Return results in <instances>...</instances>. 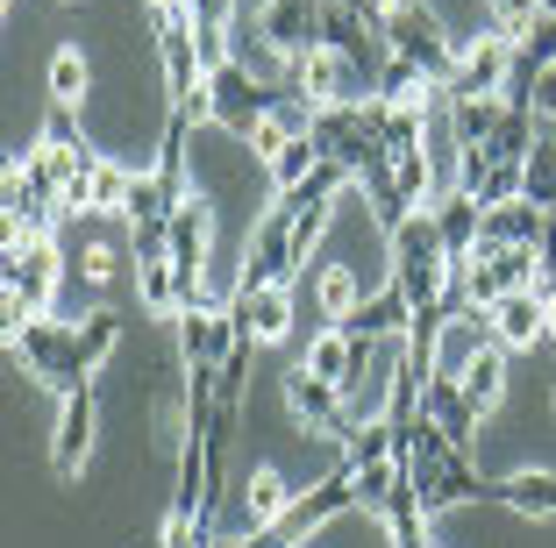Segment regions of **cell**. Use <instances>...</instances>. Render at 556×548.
Wrapping results in <instances>:
<instances>
[{
	"label": "cell",
	"mask_w": 556,
	"mask_h": 548,
	"mask_svg": "<svg viewBox=\"0 0 556 548\" xmlns=\"http://www.w3.org/2000/svg\"><path fill=\"white\" fill-rule=\"evenodd\" d=\"M393 285L407 292L414 307H435L442 292H450V250H442V228L428 207L393 235Z\"/></svg>",
	"instance_id": "cell-3"
},
{
	"label": "cell",
	"mask_w": 556,
	"mask_h": 548,
	"mask_svg": "<svg viewBox=\"0 0 556 548\" xmlns=\"http://www.w3.org/2000/svg\"><path fill=\"white\" fill-rule=\"evenodd\" d=\"M535 292H542V307H549V342H556V278H535Z\"/></svg>",
	"instance_id": "cell-28"
},
{
	"label": "cell",
	"mask_w": 556,
	"mask_h": 548,
	"mask_svg": "<svg viewBox=\"0 0 556 548\" xmlns=\"http://www.w3.org/2000/svg\"><path fill=\"white\" fill-rule=\"evenodd\" d=\"M93 420H100L93 385L58 399V435H50V470H58V477H79V463L93 456Z\"/></svg>",
	"instance_id": "cell-10"
},
{
	"label": "cell",
	"mask_w": 556,
	"mask_h": 548,
	"mask_svg": "<svg viewBox=\"0 0 556 548\" xmlns=\"http://www.w3.org/2000/svg\"><path fill=\"white\" fill-rule=\"evenodd\" d=\"M286 413H293L307 435H328L336 449H343L350 428H357V420H350V406H343V385H321V378H307L300 364L286 371Z\"/></svg>",
	"instance_id": "cell-8"
},
{
	"label": "cell",
	"mask_w": 556,
	"mask_h": 548,
	"mask_svg": "<svg viewBox=\"0 0 556 548\" xmlns=\"http://www.w3.org/2000/svg\"><path fill=\"white\" fill-rule=\"evenodd\" d=\"M236 328H243L250 342H286L293 335V285H257V292H236Z\"/></svg>",
	"instance_id": "cell-12"
},
{
	"label": "cell",
	"mask_w": 556,
	"mask_h": 548,
	"mask_svg": "<svg viewBox=\"0 0 556 548\" xmlns=\"http://www.w3.org/2000/svg\"><path fill=\"white\" fill-rule=\"evenodd\" d=\"M535 257H542V278H556V214H549V228H542V242H535Z\"/></svg>",
	"instance_id": "cell-27"
},
{
	"label": "cell",
	"mask_w": 556,
	"mask_h": 548,
	"mask_svg": "<svg viewBox=\"0 0 556 548\" xmlns=\"http://www.w3.org/2000/svg\"><path fill=\"white\" fill-rule=\"evenodd\" d=\"M407 328H414V300L386 278L378 292H364V307L343 321V335H357V342H400Z\"/></svg>",
	"instance_id": "cell-13"
},
{
	"label": "cell",
	"mask_w": 556,
	"mask_h": 548,
	"mask_svg": "<svg viewBox=\"0 0 556 548\" xmlns=\"http://www.w3.org/2000/svg\"><path fill=\"white\" fill-rule=\"evenodd\" d=\"M115 349H122V314H115V307H93V314L79 321V356L100 371V364H108Z\"/></svg>",
	"instance_id": "cell-25"
},
{
	"label": "cell",
	"mask_w": 556,
	"mask_h": 548,
	"mask_svg": "<svg viewBox=\"0 0 556 548\" xmlns=\"http://www.w3.org/2000/svg\"><path fill=\"white\" fill-rule=\"evenodd\" d=\"M58 278H65L58 235H50V242H0V285H8V335H15L22 321H50Z\"/></svg>",
	"instance_id": "cell-2"
},
{
	"label": "cell",
	"mask_w": 556,
	"mask_h": 548,
	"mask_svg": "<svg viewBox=\"0 0 556 548\" xmlns=\"http://www.w3.org/2000/svg\"><path fill=\"white\" fill-rule=\"evenodd\" d=\"M129 186H136V171H129V164L100 157V164H93V214L122 221V207H129Z\"/></svg>",
	"instance_id": "cell-26"
},
{
	"label": "cell",
	"mask_w": 556,
	"mask_h": 548,
	"mask_svg": "<svg viewBox=\"0 0 556 548\" xmlns=\"http://www.w3.org/2000/svg\"><path fill=\"white\" fill-rule=\"evenodd\" d=\"M214 548H264V541H257V534H222Z\"/></svg>",
	"instance_id": "cell-29"
},
{
	"label": "cell",
	"mask_w": 556,
	"mask_h": 548,
	"mask_svg": "<svg viewBox=\"0 0 556 548\" xmlns=\"http://www.w3.org/2000/svg\"><path fill=\"white\" fill-rule=\"evenodd\" d=\"M271 100L278 93H271V86H257L243 65H236V58L207 72V122L222 136H236V143H250V136H257V122L271 114Z\"/></svg>",
	"instance_id": "cell-4"
},
{
	"label": "cell",
	"mask_w": 556,
	"mask_h": 548,
	"mask_svg": "<svg viewBox=\"0 0 556 548\" xmlns=\"http://www.w3.org/2000/svg\"><path fill=\"white\" fill-rule=\"evenodd\" d=\"M136 307H143L150 321H164V314H179V307H186V292H179V271H172V257L136 264Z\"/></svg>",
	"instance_id": "cell-19"
},
{
	"label": "cell",
	"mask_w": 556,
	"mask_h": 548,
	"mask_svg": "<svg viewBox=\"0 0 556 548\" xmlns=\"http://www.w3.org/2000/svg\"><path fill=\"white\" fill-rule=\"evenodd\" d=\"M350 356H357V335H343V328H321V335L307 342V356H300V371L321 378V385H343V378H350Z\"/></svg>",
	"instance_id": "cell-21"
},
{
	"label": "cell",
	"mask_w": 556,
	"mask_h": 548,
	"mask_svg": "<svg viewBox=\"0 0 556 548\" xmlns=\"http://www.w3.org/2000/svg\"><path fill=\"white\" fill-rule=\"evenodd\" d=\"M314 300H321V321H336V328H343L350 314L364 307L357 271H350V264H321V285H314Z\"/></svg>",
	"instance_id": "cell-23"
},
{
	"label": "cell",
	"mask_w": 556,
	"mask_h": 548,
	"mask_svg": "<svg viewBox=\"0 0 556 548\" xmlns=\"http://www.w3.org/2000/svg\"><path fill=\"white\" fill-rule=\"evenodd\" d=\"M442 107H450V122H457L464 150H485L492 136H500V122H507V100H450L442 93Z\"/></svg>",
	"instance_id": "cell-20"
},
{
	"label": "cell",
	"mask_w": 556,
	"mask_h": 548,
	"mask_svg": "<svg viewBox=\"0 0 556 548\" xmlns=\"http://www.w3.org/2000/svg\"><path fill=\"white\" fill-rule=\"evenodd\" d=\"M164 235H172V271H179V292L186 307H200V292H207V242H214V207L207 200H186L172 221H164ZM179 307V314H186Z\"/></svg>",
	"instance_id": "cell-6"
},
{
	"label": "cell",
	"mask_w": 556,
	"mask_h": 548,
	"mask_svg": "<svg viewBox=\"0 0 556 548\" xmlns=\"http://www.w3.org/2000/svg\"><path fill=\"white\" fill-rule=\"evenodd\" d=\"M8 356H15L36 385L58 392V399H65V392H79V385H93V364L79 356V328L58 321V314H50V321H22L15 335H8Z\"/></svg>",
	"instance_id": "cell-1"
},
{
	"label": "cell",
	"mask_w": 556,
	"mask_h": 548,
	"mask_svg": "<svg viewBox=\"0 0 556 548\" xmlns=\"http://www.w3.org/2000/svg\"><path fill=\"white\" fill-rule=\"evenodd\" d=\"M336 8H364V0H336Z\"/></svg>",
	"instance_id": "cell-30"
},
{
	"label": "cell",
	"mask_w": 556,
	"mask_h": 548,
	"mask_svg": "<svg viewBox=\"0 0 556 548\" xmlns=\"http://www.w3.org/2000/svg\"><path fill=\"white\" fill-rule=\"evenodd\" d=\"M507 79H514V36L507 29H478L464 43V65L450 79V100H507Z\"/></svg>",
	"instance_id": "cell-7"
},
{
	"label": "cell",
	"mask_w": 556,
	"mask_h": 548,
	"mask_svg": "<svg viewBox=\"0 0 556 548\" xmlns=\"http://www.w3.org/2000/svg\"><path fill=\"white\" fill-rule=\"evenodd\" d=\"M457 385H464V399L478 406V420H485L492 406H500V392H507V349H500V342H492V349L478 356V364H471V371L457 378Z\"/></svg>",
	"instance_id": "cell-22"
},
{
	"label": "cell",
	"mask_w": 556,
	"mask_h": 548,
	"mask_svg": "<svg viewBox=\"0 0 556 548\" xmlns=\"http://www.w3.org/2000/svg\"><path fill=\"white\" fill-rule=\"evenodd\" d=\"M542 228H549V214H542V207L507 200V207H485V221H478V250H535Z\"/></svg>",
	"instance_id": "cell-15"
},
{
	"label": "cell",
	"mask_w": 556,
	"mask_h": 548,
	"mask_svg": "<svg viewBox=\"0 0 556 548\" xmlns=\"http://www.w3.org/2000/svg\"><path fill=\"white\" fill-rule=\"evenodd\" d=\"M421 420H435L457 449H471V435H478V406L464 399L457 378H428V385H421Z\"/></svg>",
	"instance_id": "cell-16"
},
{
	"label": "cell",
	"mask_w": 556,
	"mask_h": 548,
	"mask_svg": "<svg viewBox=\"0 0 556 548\" xmlns=\"http://www.w3.org/2000/svg\"><path fill=\"white\" fill-rule=\"evenodd\" d=\"M500 506H514L521 520H556V470H514V477H500Z\"/></svg>",
	"instance_id": "cell-18"
},
{
	"label": "cell",
	"mask_w": 556,
	"mask_h": 548,
	"mask_svg": "<svg viewBox=\"0 0 556 548\" xmlns=\"http://www.w3.org/2000/svg\"><path fill=\"white\" fill-rule=\"evenodd\" d=\"M236 342H243V328H236L229 307H186L179 314V356L193 371H222L236 356Z\"/></svg>",
	"instance_id": "cell-9"
},
{
	"label": "cell",
	"mask_w": 556,
	"mask_h": 548,
	"mask_svg": "<svg viewBox=\"0 0 556 548\" xmlns=\"http://www.w3.org/2000/svg\"><path fill=\"white\" fill-rule=\"evenodd\" d=\"M435 228H442V250H450V264H471V250H478V221H485V207H478V193H442L435 207Z\"/></svg>",
	"instance_id": "cell-17"
},
{
	"label": "cell",
	"mask_w": 556,
	"mask_h": 548,
	"mask_svg": "<svg viewBox=\"0 0 556 548\" xmlns=\"http://www.w3.org/2000/svg\"><path fill=\"white\" fill-rule=\"evenodd\" d=\"M293 499H300V492L278 477V470H250L243 492H236V506H229V534H271Z\"/></svg>",
	"instance_id": "cell-11"
},
{
	"label": "cell",
	"mask_w": 556,
	"mask_h": 548,
	"mask_svg": "<svg viewBox=\"0 0 556 548\" xmlns=\"http://www.w3.org/2000/svg\"><path fill=\"white\" fill-rule=\"evenodd\" d=\"M492 335H500V349H535V342H549V307H542V292H507L500 307H492Z\"/></svg>",
	"instance_id": "cell-14"
},
{
	"label": "cell",
	"mask_w": 556,
	"mask_h": 548,
	"mask_svg": "<svg viewBox=\"0 0 556 548\" xmlns=\"http://www.w3.org/2000/svg\"><path fill=\"white\" fill-rule=\"evenodd\" d=\"M293 86H300L307 100H321V107H364V100H371L364 65L350 58V50H336V43H314L307 58L293 65Z\"/></svg>",
	"instance_id": "cell-5"
},
{
	"label": "cell",
	"mask_w": 556,
	"mask_h": 548,
	"mask_svg": "<svg viewBox=\"0 0 556 548\" xmlns=\"http://www.w3.org/2000/svg\"><path fill=\"white\" fill-rule=\"evenodd\" d=\"M86 86H93V65H86L79 43H65L50 58V100H58V107H86Z\"/></svg>",
	"instance_id": "cell-24"
}]
</instances>
